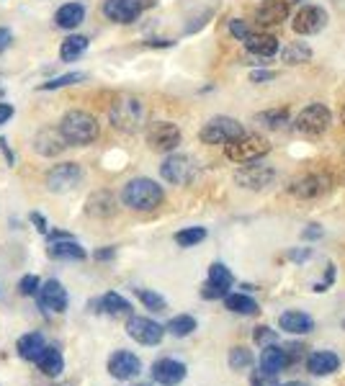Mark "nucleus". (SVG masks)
Instances as JSON below:
<instances>
[{
    "label": "nucleus",
    "instance_id": "nucleus-1",
    "mask_svg": "<svg viewBox=\"0 0 345 386\" xmlns=\"http://www.w3.org/2000/svg\"><path fill=\"white\" fill-rule=\"evenodd\" d=\"M109 119L114 129L134 134V132H139L145 126L147 108L142 103V98H136V96H118L109 108Z\"/></svg>",
    "mask_w": 345,
    "mask_h": 386
},
{
    "label": "nucleus",
    "instance_id": "nucleus-2",
    "mask_svg": "<svg viewBox=\"0 0 345 386\" xmlns=\"http://www.w3.org/2000/svg\"><path fill=\"white\" fill-rule=\"evenodd\" d=\"M121 201L134 211H152L165 201V191L150 178H132L121 191Z\"/></svg>",
    "mask_w": 345,
    "mask_h": 386
},
{
    "label": "nucleus",
    "instance_id": "nucleus-3",
    "mask_svg": "<svg viewBox=\"0 0 345 386\" xmlns=\"http://www.w3.org/2000/svg\"><path fill=\"white\" fill-rule=\"evenodd\" d=\"M60 132H62L67 144L85 147V144H91L98 137V121L88 111H70L60 121Z\"/></svg>",
    "mask_w": 345,
    "mask_h": 386
},
{
    "label": "nucleus",
    "instance_id": "nucleus-4",
    "mask_svg": "<svg viewBox=\"0 0 345 386\" xmlns=\"http://www.w3.org/2000/svg\"><path fill=\"white\" fill-rule=\"evenodd\" d=\"M271 152V142L260 134H240L224 144V155L232 162H258Z\"/></svg>",
    "mask_w": 345,
    "mask_h": 386
},
{
    "label": "nucleus",
    "instance_id": "nucleus-5",
    "mask_svg": "<svg viewBox=\"0 0 345 386\" xmlns=\"http://www.w3.org/2000/svg\"><path fill=\"white\" fill-rule=\"evenodd\" d=\"M240 134H245L242 124H240L237 119H229V116L209 119V121L204 124V129L199 132L204 144H227V142H232V139H237Z\"/></svg>",
    "mask_w": 345,
    "mask_h": 386
},
{
    "label": "nucleus",
    "instance_id": "nucleus-6",
    "mask_svg": "<svg viewBox=\"0 0 345 386\" xmlns=\"http://www.w3.org/2000/svg\"><path fill=\"white\" fill-rule=\"evenodd\" d=\"M294 124H297V129H299L301 134L317 137V134H325L327 126L333 124V114L322 103H309L307 108L299 111V116H297Z\"/></svg>",
    "mask_w": 345,
    "mask_h": 386
},
{
    "label": "nucleus",
    "instance_id": "nucleus-7",
    "mask_svg": "<svg viewBox=\"0 0 345 386\" xmlns=\"http://www.w3.org/2000/svg\"><path fill=\"white\" fill-rule=\"evenodd\" d=\"M196 173H199V168L188 155H170L160 165V175L172 186H188L196 178Z\"/></svg>",
    "mask_w": 345,
    "mask_h": 386
},
{
    "label": "nucleus",
    "instance_id": "nucleus-8",
    "mask_svg": "<svg viewBox=\"0 0 345 386\" xmlns=\"http://www.w3.org/2000/svg\"><path fill=\"white\" fill-rule=\"evenodd\" d=\"M273 180H276V170L268 168V165H250L245 162V168H240L235 170V183L240 188H247V191H263L268 188Z\"/></svg>",
    "mask_w": 345,
    "mask_h": 386
},
{
    "label": "nucleus",
    "instance_id": "nucleus-9",
    "mask_svg": "<svg viewBox=\"0 0 345 386\" xmlns=\"http://www.w3.org/2000/svg\"><path fill=\"white\" fill-rule=\"evenodd\" d=\"M127 333L139 345H160V340L165 337V327L150 317H129Z\"/></svg>",
    "mask_w": 345,
    "mask_h": 386
},
{
    "label": "nucleus",
    "instance_id": "nucleus-10",
    "mask_svg": "<svg viewBox=\"0 0 345 386\" xmlns=\"http://www.w3.org/2000/svg\"><path fill=\"white\" fill-rule=\"evenodd\" d=\"M147 144L157 152H172L181 144V129L170 121H154L147 129Z\"/></svg>",
    "mask_w": 345,
    "mask_h": 386
},
{
    "label": "nucleus",
    "instance_id": "nucleus-11",
    "mask_svg": "<svg viewBox=\"0 0 345 386\" xmlns=\"http://www.w3.org/2000/svg\"><path fill=\"white\" fill-rule=\"evenodd\" d=\"M82 180V170L78 162H62L55 165L49 175H46V188L52 193H64V191H73L78 183Z\"/></svg>",
    "mask_w": 345,
    "mask_h": 386
},
{
    "label": "nucleus",
    "instance_id": "nucleus-12",
    "mask_svg": "<svg viewBox=\"0 0 345 386\" xmlns=\"http://www.w3.org/2000/svg\"><path fill=\"white\" fill-rule=\"evenodd\" d=\"M37 301H39V309L57 312V315H62L64 309H67V304H70L67 291H64V286L57 279H49V281H44V283L39 286Z\"/></svg>",
    "mask_w": 345,
    "mask_h": 386
},
{
    "label": "nucleus",
    "instance_id": "nucleus-13",
    "mask_svg": "<svg viewBox=\"0 0 345 386\" xmlns=\"http://www.w3.org/2000/svg\"><path fill=\"white\" fill-rule=\"evenodd\" d=\"M327 24V13L325 8H319V6H304L301 10H297V16L291 21V26L294 31L301 36H312V34H319Z\"/></svg>",
    "mask_w": 345,
    "mask_h": 386
},
{
    "label": "nucleus",
    "instance_id": "nucleus-14",
    "mask_svg": "<svg viewBox=\"0 0 345 386\" xmlns=\"http://www.w3.org/2000/svg\"><path fill=\"white\" fill-rule=\"evenodd\" d=\"M109 374L118 381H129L142 374V360L136 358L134 353L129 351H116L109 358Z\"/></svg>",
    "mask_w": 345,
    "mask_h": 386
},
{
    "label": "nucleus",
    "instance_id": "nucleus-15",
    "mask_svg": "<svg viewBox=\"0 0 345 386\" xmlns=\"http://www.w3.org/2000/svg\"><path fill=\"white\" fill-rule=\"evenodd\" d=\"M186 374H188L186 363L175 358H160L152 366V381L163 386H178L186 378Z\"/></svg>",
    "mask_w": 345,
    "mask_h": 386
},
{
    "label": "nucleus",
    "instance_id": "nucleus-16",
    "mask_svg": "<svg viewBox=\"0 0 345 386\" xmlns=\"http://www.w3.org/2000/svg\"><path fill=\"white\" fill-rule=\"evenodd\" d=\"M330 188V178L322 173H309L304 178H297L289 186V193L297 198H317Z\"/></svg>",
    "mask_w": 345,
    "mask_h": 386
},
{
    "label": "nucleus",
    "instance_id": "nucleus-17",
    "mask_svg": "<svg viewBox=\"0 0 345 386\" xmlns=\"http://www.w3.org/2000/svg\"><path fill=\"white\" fill-rule=\"evenodd\" d=\"M142 13V0H106L103 3V16L116 21V24H132Z\"/></svg>",
    "mask_w": 345,
    "mask_h": 386
},
{
    "label": "nucleus",
    "instance_id": "nucleus-18",
    "mask_svg": "<svg viewBox=\"0 0 345 386\" xmlns=\"http://www.w3.org/2000/svg\"><path fill=\"white\" fill-rule=\"evenodd\" d=\"M289 18V3L286 0H265L260 8L255 10V21L263 26H278Z\"/></svg>",
    "mask_w": 345,
    "mask_h": 386
},
{
    "label": "nucleus",
    "instance_id": "nucleus-19",
    "mask_svg": "<svg viewBox=\"0 0 345 386\" xmlns=\"http://www.w3.org/2000/svg\"><path fill=\"white\" fill-rule=\"evenodd\" d=\"M289 366V356H286V348L281 345H263V353H260V371L271 374V376H278L283 369Z\"/></svg>",
    "mask_w": 345,
    "mask_h": 386
},
{
    "label": "nucleus",
    "instance_id": "nucleus-20",
    "mask_svg": "<svg viewBox=\"0 0 345 386\" xmlns=\"http://www.w3.org/2000/svg\"><path fill=\"white\" fill-rule=\"evenodd\" d=\"M340 369V358L333 351H315L307 358V371L312 376H330Z\"/></svg>",
    "mask_w": 345,
    "mask_h": 386
},
{
    "label": "nucleus",
    "instance_id": "nucleus-21",
    "mask_svg": "<svg viewBox=\"0 0 345 386\" xmlns=\"http://www.w3.org/2000/svg\"><path fill=\"white\" fill-rule=\"evenodd\" d=\"M278 327L283 333L289 335H307L315 330V319L307 315V312H299V309H291V312H283L281 319H278Z\"/></svg>",
    "mask_w": 345,
    "mask_h": 386
},
{
    "label": "nucleus",
    "instance_id": "nucleus-22",
    "mask_svg": "<svg viewBox=\"0 0 345 386\" xmlns=\"http://www.w3.org/2000/svg\"><path fill=\"white\" fill-rule=\"evenodd\" d=\"M67 147V142H64V137H62V132L60 129H42L37 137H34V150L37 152H42V155H60Z\"/></svg>",
    "mask_w": 345,
    "mask_h": 386
},
{
    "label": "nucleus",
    "instance_id": "nucleus-23",
    "mask_svg": "<svg viewBox=\"0 0 345 386\" xmlns=\"http://www.w3.org/2000/svg\"><path fill=\"white\" fill-rule=\"evenodd\" d=\"M46 252H49V258H55V261H85V250L75 243L73 237L52 240L49 247H46Z\"/></svg>",
    "mask_w": 345,
    "mask_h": 386
},
{
    "label": "nucleus",
    "instance_id": "nucleus-24",
    "mask_svg": "<svg viewBox=\"0 0 345 386\" xmlns=\"http://www.w3.org/2000/svg\"><path fill=\"white\" fill-rule=\"evenodd\" d=\"M242 44L255 57H273V54L278 52V39L271 34H247L242 39Z\"/></svg>",
    "mask_w": 345,
    "mask_h": 386
},
{
    "label": "nucleus",
    "instance_id": "nucleus-25",
    "mask_svg": "<svg viewBox=\"0 0 345 386\" xmlns=\"http://www.w3.org/2000/svg\"><path fill=\"white\" fill-rule=\"evenodd\" d=\"M37 366L44 376H60V374L64 371L62 353L57 351V348H46L44 345V351L39 353V358H37Z\"/></svg>",
    "mask_w": 345,
    "mask_h": 386
},
{
    "label": "nucleus",
    "instance_id": "nucleus-26",
    "mask_svg": "<svg viewBox=\"0 0 345 386\" xmlns=\"http://www.w3.org/2000/svg\"><path fill=\"white\" fill-rule=\"evenodd\" d=\"M42 351H44V337H42V333L21 335L19 342H16V353H19V358H24V360H37Z\"/></svg>",
    "mask_w": 345,
    "mask_h": 386
},
{
    "label": "nucleus",
    "instance_id": "nucleus-27",
    "mask_svg": "<svg viewBox=\"0 0 345 386\" xmlns=\"http://www.w3.org/2000/svg\"><path fill=\"white\" fill-rule=\"evenodd\" d=\"M82 18H85V6H82V3H64L62 8L55 13V21L60 28L80 26Z\"/></svg>",
    "mask_w": 345,
    "mask_h": 386
},
{
    "label": "nucleus",
    "instance_id": "nucleus-28",
    "mask_svg": "<svg viewBox=\"0 0 345 386\" xmlns=\"http://www.w3.org/2000/svg\"><path fill=\"white\" fill-rule=\"evenodd\" d=\"M224 306H227V312H232V315H242V317H253L260 312L258 301L250 299L247 294H227V297H224Z\"/></svg>",
    "mask_w": 345,
    "mask_h": 386
},
{
    "label": "nucleus",
    "instance_id": "nucleus-29",
    "mask_svg": "<svg viewBox=\"0 0 345 386\" xmlns=\"http://www.w3.org/2000/svg\"><path fill=\"white\" fill-rule=\"evenodd\" d=\"M100 309L106 312V315L111 317H124L132 312V304H129L127 299L121 297V294H116V291H109V294H103L100 297Z\"/></svg>",
    "mask_w": 345,
    "mask_h": 386
},
{
    "label": "nucleus",
    "instance_id": "nucleus-30",
    "mask_svg": "<svg viewBox=\"0 0 345 386\" xmlns=\"http://www.w3.org/2000/svg\"><path fill=\"white\" fill-rule=\"evenodd\" d=\"M88 49V39L85 36H67L62 42V46H60V60L62 62H75L78 57H82V52Z\"/></svg>",
    "mask_w": 345,
    "mask_h": 386
},
{
    "label": "nucleus",
    "instance_id": "nucleus-31",
    "mask_svg": "<svg viewBox=\"0 0 345 386\" xmlns=\"http://www.w3.org/2000/svg\"><path fill=\"white\" fill-rule=\"evenodd\" d=\"M193 330H196V319L191 315H178L165 324V333H170L172 337H188L193 335Z\"/></svg>",
    "mask_w": 345,
    "mask_h": 386
},
{
    "label": "nucleus",
    "instance_id": "nucleus-32",
    "mask_svg": "<svg viewBox=\"0 0 345 386\" xmlns=\"http://www.w3.org/2000/svg\"><path fill=\"white\" fill-rule=\"evenodd\" d=\"M312 60V49L307 44H301V42H294L283 49V62L286 64H301V62H309Z\"/></svg>",
    "mask_w": 345,
    "mask_h": 386
},
{
    "label": "nucleus",
    "instance_id": "nucleus-33",
    "mask_svg": "<svg viewBox=\"0 0 345 386\" xmlns=\"http://www.w3.org/2000/svg\"><path fill=\"white\" fill-rule=\"evenodd\" d=\"M204 240H206V229L204 227H188V229L175 232V243L181 245V247H196Z\"/></svg>",
    "mask_w": 345,
    "mask_h": 386
},
{
    "label": "nucleus",
    "instance_id": "nucleus-34",
    "mask_svg": "<svg viewBox=\"0 0 345 386\" xmlns=\"http://www.w3.org/2000/svg\"><path fill=\"white\" fill-rule=\"evenodd\" d=\"M209 283H214V286L229 291V286L235 283V276L229 273V268L224 265V263H214V265L209 268Z\"/></svg>",
    "mask_w": 345,
    "mask_h": 386
},
{
    "label": "nucleus",
    "instance_id": "nucleus-35",
    "mask_svg": "<svg viewBox=\"0 0 345 386\" xmlns=\"http://www.w3.org/2000/svg\"><path fill=\"white\" fill-rule=\"evenodd\" d=\"M258 121L265 124L268 129H281L289 121V108H273V111H263L258 114Z\"/></svg>",
    "mask_w": 345,
    "mask_h": 386
},
{
    "label": "nucleus",
    "instance_id": "nucleus-36",
    "mask_svg": "<svg viewBox=\"0 0 345 386\" xmlns=\"http://www.w3.org/2000/svg\"><path fill=\"white\" fill-rule=\"evenodd\" d=\"M227 363H229V369L232 371H245L247 366L253 363V353L247 351V348H242V345H237V348L229 351Z\"/></svg>",
    "mask_w": 345,
    "mask_h": 386
},
{
    "label": "nucleus",
    "instance_id": "nucleus-37",
    "mask_svg": "<svg viewBox=\"0 0 345 386\" xmlns=\"http://www.w3.org/2000/svg\"><path fill=\"white\" fill-rule=\"evenodd\" d=\"M136 297H139V301H142L147 309H152V312H165V309H168V301H165L160 294L150 291V288H136Z\"/></svg>",
    "mask_w": 345,
    "mask_h": 386
},
{
    "label": "nucleus",
    "instance_id": "nucleus-38",
    "mask_svg": "<svg viewBox=\"0 0 345 386\" xmlns=\"http://www.w3.org/2000/svg\"><path fill=\"white\" fill-rule=\"evenodd\" d=\"M96 198L100 201V207H96V201H88V214L93 216H109L114 214V198H111V193H96Z\"/></svg>",
    "mask_w": 345,
    "mask_h": 386
},
{
    "label": "nucleus",
    "instance_id": "nucleus-39",
    "mask_svg": "<svg viewBox=\"0 0 345 386\" xmlns=\"http://www.w3.org/2000/svg\"><path fill=\"white\" fill-rule=\"evenodd\" d=\"M85 75L82 72H70V75H62V78H55V80H49L42 85V90H57V88H67V85H75V82H80Z\"/></svg>",
    "mask_w": 345,
    "mask_h": 386
},
{
    "label": "nucleus",
    "instance_id": "nucleus-40",
    "mask_svg": "<svg viewBox=\"0 0 345 386\" xmlns=\"http://www.w3.org/2000/svg\"><path fill=\"white\" fill-rule=\"evenodd\" d=\"M39 286H42V281H39L37 276H24V279L19 281L21 297H34L39 291Z\"/></svg>",
    "mask_w": 345,
    "mask_h": 386
},
{
    "label": "nucleus",
    "instance_id": "nucleus-41",
    "mask_svg": "<svg viewBox=\"0 0 345 386\" xmlns=\"http://www.w3.org/2000/svg\"><path fill=\"white\" fill-rule=\"evenodd\" d=\"M253 337H255V342H258V345H271V342H276V330H271V327L260 324V327H255Z\"/></svg>",
    "mask_w": 345,
    "mask_h": 386
},
{
    "label": "nucleus",
    "instance_id": "nucleus-42",
    "mask_svg": "<svg viewBox=\"0 0 345 386\" xmlns=\"http://www.w3.org/2000/svg\"><path fill=\"white\" fill-rule=\"evenodd\" d=\"M229 34L237 36V39H245V36L253 34V31H250V26H247V21H242V18H232V21H229Z\"/></svg>",
    "mask_w": 345,
    "mask_h": 386
},
{
    "label": "nucleus",
    "instance_id": "nucleus-43",
    "mask_svg": "<svg viewBox=\"0 0 345 386\" xmlns=\"http://www.w3.org/2000/svg\"><path fill=\"white\" fill-rule=\"evenodd\" d=\"M250 386H278V381H276V376L265 374V371H255L250 376Z\"/></svg>",
    "mask_w": 345,
    "mask_h": 386
},
{
    "label": "nucleus",
    "instance_id": "nucleus-44",
    "mask_svg": "<svg viewBox=\"0 0 345 386\" xmlns=\"http://www.w3.org/2000/svg\"><path fill=\"white\" fill-rule=\"evenodd\" d=\"M201 297H204V299H224V297H227V291H224V288H219V286H214V283H206V286L201 288Z\"/></svg>",
    "mask_w": 345,
    "mask_h": 386
},
{
    "label": "nucleus",
    "instance_id": "nucleus-45",
    "mask_svg": "<svg viewBox=\"0 0 345 386\" xmlns=\"http://www.w3.org/2000/svg\"><path fill=\"white\" fill-rule=\"evenodd\" d=\"M10 44H13V34H10V31H8L6 26H0V54L6 52V49H8Z\"/></svg>",
    "mask_w": 345,
    "mask_h": 386
},
{
    "label": "nucleus",
    "instance_id": "nucleus-46",
    "mask_svg": "<svg viewBox=\"0 0 345 386\" xmlns=\"http://www.w3.org/2000/svg\"><path fill=\"white\" fill-rule=\"evenodd\" d=\"M250 80L253 82H265V80H273V72H265V70H255L250 75Z\"/></svg>",
    "mask_w": 345,
    "mask_h": 386
},
{
    "label": "nucleus",
    "instance_id": "nucleus-47",
    "mask_svg": "<svg viewBox=\"0 0 345 386\" xmlns=\"http://www.w3.org/2000/svg\"><path fill=\"white\" fill-rule=\"evenodd\" d=\"M31 222H34V225H37V229L42 234L46 232V216H42L39 214V211H34V214H31Z\"/></svg>",
    "mask_w": 345,
    "mask_h": 386
},
{
    "label": "nucleus",
    "instance_id": "nucleus-48",
    "mask_svg": "<svg viewBox=\"0 0 345 386\" xmlns=\"http://www.w3.org/2000/svg\"><path fill=\"white\" fill-rule=\"evenodd\" d=\"M13 116V106L10 103H0V124H6Z\"/></svg>",
    "mask_w": 345,
    "mask_h": 386
},
{
    "label": "nucleus",
    "instance_id": "nucleus-49",
    "mask_svg": "<svg viewBox=\"0 0 345 386\" xmlns=\"http://www.w3.org/2000/svg\"><path fill=\"white\" fill-rule=\"evenodd\" d=\"M317 237H322V229L319 227H309V229H304V240H317Z\"/></svg>",
    "mask_w": 345,
    "mask_h": 386
},
{
    "label": "nucleus",
    "instance_id": "nucleus-50",
    "mask_svg": "<svg viewBox=\"0 0 345 386\" xmlns=\"http://www.w3.org/2000/svg\"><path fill=\"white\" fill-rule=\"evenodd\" d=\"M309 255H312V252H309V250H291L289 252V258H291V261H307V258H309Z\"/></svg>",
    "mask_w": 345,
    "mask_h": 386
},
{
    "label": "nucleus",
    "instance_id": "nucleus-51",
    "mask_svg": "<svg viewBox=\"0 0 345 386\" xmlns=\"http://www.w3.org/2000/svg\"><path fill=\"white\" fill-rule=\"evenodd\" d=\"M114 258V247H109V250H98L96 252V261H111Z\"/></svg>",
    "mask_w": 345,
    "mask_h": 386
},
{
    "label": "nucleus",
    "instance_id": "nucleus-52",
    "mask_svg": "<svg viewBox=\"0 0 345 386\" xmlns=\"http://www.w3.org/2000/svg\"><path fill=\"white\" fill-rule=\"evenodd\" d=\"M278 386H309V384H301V381H289V384H278Z\"/></svg>",
    "mask_w": 345,
    "mask_h": 386
},
{
    "label": "nucleus",
    "instance_id": "nucleus-53",
    "mask_svg": "<svg viewBox=\"0 0 345 386\" xmlns=\"http://www.w3.org/2000/svg\"><path fill=\"white\" fill-rule=\"evenodd\" d=\"M134 386H152V384H134Z\"/></svg>",
    "mask_w": 345,
    "mask_h": 386
},
{
    "label": "nucleus",
    "instance_id": "nucleus-54",
    "mask_svg": "<svg viewBox=\"0 0 345 386\" xmlns=\"http://www.w3.org/2000/svg\"><path fill=\"white\" fill-rule=\"evenodd\" d=\"M343 121H345V108H343Z\"/></svg>",
    "mask_w": 345,
    "mask_h": 386
},
{
    "label": "nucleus",
    "instance_id": "nucleus-55",
    "mask_svg": "<svg viewBox=\"0 0 345 386\" xmlns=\"http://www.w3.org/2000/svg\"><path fill=\"white\" fill-rule=\"evenodd\" d=\"M343 327H345V322H343Z\"/></svg>",
    "mask_w": 345,
    "mask_h": 386
},
{
    "label": "nucleus",
    "instance_id": "nucleus-56",
    "mask_svg": "<svg viewBox=\"0 0 345 386\" xmlns=\"http://www.w3.org/2000/svg\"><path fill=\"white\" fill-rule=\"evenodd\" d=\"M294 3H297V0H294Z\"/></svg>",
    "mask_w": 345,
    "mask_h": 386
}]
</instances>
